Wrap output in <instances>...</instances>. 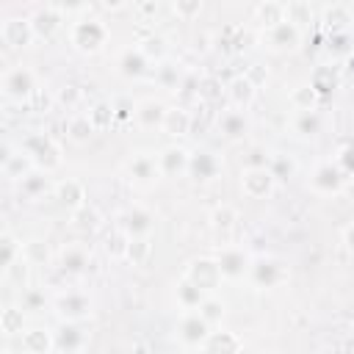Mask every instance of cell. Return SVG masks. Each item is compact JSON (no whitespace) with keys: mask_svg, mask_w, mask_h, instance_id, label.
I'll return each instance as SVG.
<instances>
[{"mask_svg":"<svg viewBox=\"0 0 354 354\" xmlns=\"http://www.w3.org/2000/svg\"><path fill=\"white\" fill-rule=\"evenodd\" d=\"M108 36H111L108 25L97 17H83V19H75L69 25V44L83 55L100 53L108 44Z\"/></svg>","mask_w":354,"mask_h":354,"instance_id":"cell-1","label":"cell"},{"mask_svg":"<svg viewBox=\"0 0 354 354\" xmlns=\"http://www.w3.org/2000/svg\"><path fill=\"white\" fill-rule=\"evenodd\" d=\"M19 149L33 160V166L39 171H47V174L55 171L61 166V160H64L61 144L53 136H47V133H28V136H22Z\"/></svg>","mask_w":354,"mask_h":354,"instance_id":"cell-2","label":"cell"},{"mask_svg":"<svg viewBox=\"0 0 354 354\" xmlns=\"http://www.w3.org/2000/svg\"><path fill=\"white\" fill-rule=\"evenodd\" d=\"M0 91L8 102H17V105H28L33 100V94L39 91L36 86V75L28 69V66H8L0 77Z\"/></svg>","mask_w":354,"mask_h":354,"instance_id":"cell-3","label":"cell"},{"mask_svg":"<svg viewBox=\"0 0 354 354\" xmlns=\"http://www.w3.org/2000/svg\"><path fill=\"white\" fill-rule=\"evenodd\" d=\"M252 254L241 246V243H221L218 252H216V263H218V271L227 282H241L243 277H249L252 271Z\"/></svg>","mask_w":354,"mask_h":354,"instance_id":"cell-4","label":"cell"},{"mask_svg":"<svg viewBox=\"0 0 354 354\" xmlns=\"http://www.w3.org/2000/svg\"><path fill=\"white\" fill-rule=\"evenodd\" d=\"M53 313L64 324H80L94 313V301L83 290H64V293H58L53 299Z\"/></svg>","mask_w":354,"mask_h":354,"instance_id":"cell-5","label":"cell"},{"mask_svg":"<svg viewBox=\"0 0 354 354\" xmlns=\"http://www.w3.org/2000/svg\"><path fill=\"white\" fill-rule=\"evenodd\" d=\"M263 47L274 55H288L301 47V30L290 22H279L268 30H263Z\"/></svg>","mask_w":354,"mask_h":354,"instance_id":"cell-6","label":"cell"},{"mask_svg":"<svg viewBox=\"0 0 354 354\" xmlns=\"http://www.w3.org/2000/svg\"><path fill=\"white\" fill-rule=\"evenodd\" d=\"M116 227L127 235V238H152V230H155V213L141 207V205H133L127 210H122L116 216Z\"/></svg>","mask_w":354,"mask_h":354,"instance_id":"cell-7","label":"cell"},{"mask_svg":"<svg viewBox=\"0 0 354 354\" xmlns=\"http://www.w3.org/2000/svg\"><path fill=\"white\" fill-rule=\"evenodd\" d=\"M183 277H188L196 288H202L207 296L224 282V277H221V271H218V263H216V257H194L188 266H185V274Z\"/></svg>","mask_w":354,"mask_h":354,"instance_id":"cell-8","label":"cell"},{"mask_svg":"<svg viewBox=\"0 0 354 354\" xmlns=\"http://www.w3.org/2000/svg\"><path fill=\"white\" fill-rule=\"evenodd\" d=\"M213 326L199 315V313H183L177 321V340L185 348H202L205 340L210 337Z\"/></svg>","mask_w":354,"mask_h":354,"instance_id":"cell-9","label":"cell"},{"mask_svg":"<svg viewBox=\"0 0 354 354\" xmlns=\"http://www.w3.org/2000/svg\"><path fill=\"white\" fill-rule=\"evenodd\" d=\"M274 185H277V180L268 171V166H246L241 171V194L246 199H266V196H271Z\"/></svg>","mask_w":354,"mask_h":354,"instance_id":"cell-10","label":"cell"},{"mask_svg":"<svg viewBox=\"0 0 354 354\" xmlns=\"http://www.w3.org/2000/svg\"><path fill=\"white\" fill-rule=\"evenodd\" d=\"M127 177L136 188H149L160 180V166H158V155H149V152H136L130 160H127Z\"/></svg>","mask_w":354,"mask_h":354,"instance_id":"cell-11","label":"cell"},{"mask_svg":"<svg viewBox=\"0 0 354 354\" xmlns=\"http://www.w3.org/2000/svg\"><path fill=\"white\" fill-rule=\"evenodd\" d=\"M249 279L257 285V288H277L288 279V268L277 260V257H254L252 260V271H249Z\"/></svg>","mask_w":354,"mask_h":354,"instance_id":"cell-12","label":"cell"},{"mask_svg":"<svg viewBox=\"0 0 354 354\" xmlns=\"http://www.w3.org/2000/svg\"><path fill=\"white\" fill-rule=\"evenodd\" d=\"M343 185H346V177L340 174V169L335 166V160L318 163L313 169V174H310V188L315 194H321V196H335V194L343 191Z\"/></svg>","mask_w":354,"mask_h":354,"instance_id":"cell-13","label":"cell"},{"mask_svg":"<svg viewBox=\"0 0 354 354\" xmlns=\"http://www.w3.org/2000/svg\"><path fill=\"white\" fill-rule=\"evenodd\" d=\"M0 39H3V44L11 47V50H25V47H30V41L36 39L33 25H30V17H8V19H3V25H0Z\"/></svg>","mask_w":354,"mask_h":354,"instance_id":"cell-14","label":"cell"},{"mask_svg":"<svg viewBox=\"0 0 354 354\" xmlns=\"http://www.w3.org/2000/svg\"><path fill=\"white\" fill-rule=\"evenodd\" d=\"M61 22H64V6L44 3V6H39V8L30 14V25H33L36 39H53L55 30L61 28Z\"/></svg>","mask_w":354,"mask_h":354,"instance_id":"cell-15","label":"cell"},{"mask_svg":"<svg viewBox=\"0 0 354 354\" xmlns=\"http://www.w3.org/2000/svg\"><path fill=\"white\" fill-rule=\"evenodd\" d=\"M158 166H160V177H183V174H188L191 152L180 144H169V147L160 149Z\"/></svg>","mask_w":354,"mask_h":354,"instance_id":"cell-16","label":"cell"},{"mask_svg":"<svg viewBox=\"0 0 354 354\" xmlns=\"http://www.w3.org/2000/svg\"><path fill=\"white\" fill-rule=\"evenodd\" d=\"M191 130H194V113L185 105H169V111L163 116V124H160V133L169 136V138H183Z\"/></svg>","mask_w":354,"mask_h":354,"instance_id":"cell-17","label":"cell"},{"mask_svg":"<svg viewBox=\"0 0 354 354\" xmlns=\"http://www.w3.org/2000/svg\"><path fill=\"white\" fill-rule=\"evenodd\" d=\"M188 174L196 180V183H210L221 174V160L216 152L210 149H199V152H191V166H188Z\"/></svg>","mask_w":354,"mask_h":354,"instance_id":"cell-18","label":"cell"},{"mask_svg":"<svg viewBox=\"0 0 354 354\" xmlns=\"http://www.w3.org/2000/svg\"><path fill=\"white\" fill-rule=\"evenodd\" d=\"M235 227H238V210H235L230 202H221V205H216V207L210 210V230H213L224 243H232L230 238H232ZM218 246H221V243H218Z\"/></svg>","mask_w":354,"mask_h":354,"instance_id":"cell-19","label":"cell"},{"mask_svg":"<svg viewBox=\"0 0 354 354\" xmlns=\"http://www.w3.org/2000/svg\"><path fill=\"white\" fill-rule=\"evenodd\" d=\"M88 263H91V252H88L83 243H66V246L58 252V268H61L64 274L77 277V274H83V271L88 268Z\"/></svg>","mask_w":354,"mask_h":354,"instance_id":"cell-20","label":"cell"},{"mask_svg":"<svg viewBox=\"0 0 354 354\" xmlns=\"http://www.w3.org/2000/svg\"><path fill=\"white\" fill-rule=\"evenodd\" d=\"M216 124H218V133H221L227 141H238V138H243V136L249 133V127H252L246 111H238V108H227V111H221V116H218Z\"/></svg>","mask_w":354,"mask_h":354,"instance_id":"cell-21","label":"cell"},{"mask_svg":"<svg viewBox=\"0 0 354 354\" xmlns=\"http://www.w3.org/2000/svg\"><path fill=\"white\" fill-rule=\"evenodd\" d=\"M0 169H3V177L6 180H11V183H22L36 166H33V160L22 152V149H17V152H11L8 147L3 149V160H0Z\"/></svg>","mask_w":354,"mask_h":354,"instance_id":"cell-22","label":"cell"},{"mask_svg":"<svg viewBox=\"0 0 354 354\" xmlns=\"http://www.w3.org/2000/svg\"><path fill=\"white\" fill-rule=\"evenodd\" d=\"M257 97V86L246 77V75H235L230 83H227V102L230 108H238V111H246Z\"/></svg>","mask_w":354,"mask_h":354,"instance_id":"cell-23","label":"cell"},{"mask_svg":"<svg viewBox=\"0 0 354 354\" xmlns=\"http://www.w3.org/2000/svg\"><path fill=\"white\" fill-rule=\"evenodd\" d=\"M199 351L202 354H241L243 351V340L230 329H213Z\"/></svg>","mask_w":354,"mask_h":354,"instance_id":"cell-24","label":"cell"},{"mask_svg":"<svg viewBox=\"0 0 354 354\" xmlns=\"http://www.w3.org/2000/svg\"><path fill=\"white\" fill-rule=\"evenodd\" d=\"M166 111H169V105H166L163 100L147 97V100H141V102L136 105V122H138L144 130H155V127L160 130Z\"/></svg>","mask_w":354,"mask_h":354,"instance_id":"cell-25","label":"cell"},{"mask_svg":"<svg viewBox=\"0 0 354 354\" xmlns=\"http://www.w3.org/2000/svg\"><path fill=\"white\" fill-rule=\"evenodd\" d=\"M205 299H207V293L202 288H196L188 277H180L177 279V285H174V301H177L180 313H196Z\"/></svg>","mask_w":354,"mask_h":354,"instance_id":"cell-26","label":"cell"},{"mask_svg":"<svg viewBox=\"0 0 354 354\" xmlns=\"http://www.w3.org/2000/svg\"><path fill=\"white\" fill-rule=\"evenodd\" d=\"M22 340V351L25 354H50L55 348V332L44 329V326H30L19 335Z\"/></svg>","mask_w":354,"mask_h":354,"instance_id":"cell-27","label":"cell"},{"mask_svg":"<svg viewBox=\"0 0 354 354\" xmlns=\"http://www.w3.org/2000/svg\"><path fill=\"white\" fill-rule=\"evenodd\" d=\"M55 199H58L61 207H66L69 213H75V210H80L86 205V188H83L80 180L66 177V180H61L55 185Z\"/></svg>","mask_w":354,"mask_h":354,"instance_id":"cell-28","label":"cell"},{"mask_svg":"<svg viewBox=\"0 0 354 354\" xmlns=\"http://www.w3.org/2000/svg\"><path fill=\"white\" fill-rule=\"evenodd\" d=\"M149 69H152V61L144 55L141 47H130V50H124V53L119 55V72H122L124 77H130V80L144 77Z\"/></svg>","mask_w":354,"mask_h":354,"instance_id":"cell-29","label":"cell"},{"mask_svg":"<svg viewBox=\"0 0 354 354\" xmlns=\"http://www.w3.org/2000/svg\"><path fill=\"white\" fill-rule=\"evenodd\" d=\"M55 348L64 354H80L86 348V332L80 329V324H64L55 332Z\"/></svg>","mask_w":354,"mask_h":354,"instance_id":"cell-30","label":"cell"},{"mask_svg":"<svg viewBox=\"0 0 354 354\" xmlns=\"http://www.w3.org/2000/svg\"><path fill=\"white\" fill-rule=\"evenodd\" d=\"M64 130H66V138H69L72 144H88V141L94 138V133H97V127H94V122L88 119V113H72V116L66 119Z\"/></svg>","mask_w":354,"mask_h":354,"instance_id":"cell-31","label":"cell"},{"mask_svg":"<svg viewBox=\"0 0 354 354\" xmlns=\"http://www.w3.org/2000/svg\"><path fill=\"white\" fill-rule=\"evenodd\" d=\"M69 224H72L75 232H80V235H91V232H97V230L102 227V213H100L94 205L86 202L80 210H75V213L69 216Z\"/></svg>","mask_w":354,"mask_h":354,"instance_id":"cell-32","label":"cell"},{"mask_svg":"<svg viewBox=\"0 0 354 354\" xmlns=\"http://www.w3.org/2000/svg\"><path fill=\"white\" fill-rule=\"evenodd\" d=\"M254 22H260L263 30L285 22V3H277V0H266V3H257L254 6Z\"/></svg>","mask_w":354,"mask_h":354,"instance_id":"cell-33","label":"cell"},{"mask_svg":"<svg viewBox=\"0 0 354 354\" xmlns=\"http://www.w3.org/2000/svg\"><path fill=\"white\" fill-rule=\"evenodd\" d=\"M221 97H227V83H221V77H216V75H202L199 88H196V100L202 105H213Z\"/></svg>","mask_w":354,"mask_h":354,"instance_id":"cell-34","label":"cell"},{"mask_svg":"<svg viewBox=\"0 0 354 354\" xmlns=\"http://www.w3.org/2000/svg\"><path fill=\"white\" fill-rule=\"evenodd\" d=\"M290 124H293V133H299L301 138H313V136L321 133L324 119H321L318 111H296V116H293Z\"/></svg>","mask_w":354,"mask_h":354,"instance_id":"cell-35","label":"cell"},{"mask_svg":"<svg viewBox=\"0 0 354 354\" xmlns=\"http://www.w3.org/2000/svg\"><path fill=\"white\" fill-rule=\"evenodd\" d=\"M19 185V194L25 196V199H39V196H44L47 191H50V177H47V171H39V169H33L22 183H17Z\"/></svg>","mask_w":354,"mask_h":354,"instance_id":"cell-36","label":"cell"},{"mask_svg":"<svg viewBox=\"0 0 354 354\" xmlns=\"http://www.w3.org/2000/svg\"><path fill=\"white\" fill-rule=\"evenodd\" d=\"M22 249H25V243L11 230H3V235H0V263H3V271L11 268L22 257Z\"/></svg>","mask_w":354,"mask_h":354,"instance_id":"cell-37","label":"cell"},{"mask_svg":"<svg viewBox=\"0 0 354 354\" xmlns=\"http://www.w3.org/2000/svg\"><path fill=\"white\" fill-rule=\"evenodd\" d=\"M313 6L310 3H304V0H290V3H285V22H290V25H296L299 30H304L310 22H313Z\"/></svg>","mask_w":354,"mask_h":354,"instance_id":"cell-38","label":"cell"},{"mask_svg":"<svg viewBox=\"0 0 354 354\" xmlns=\"http://www.w3.org/2000/svg\"><path fill=\"white\" fill-rule=\"evenodd\" d=\"M152 257V238H130L124 260L133 266H147Z\"/></svg>","mask_w":354,"mask_h":354,"instance_id":"cell-39","label":"cell"},{"mask_svg":"<svg viewBox=\"0 0 354 354\" xmlns=\"http://www.w3.org/2000/svg\"><path fill=\"white\" fill-rule=\"evenodd\" d=\"M318 91L310 86V83H301V86H296L293 91H290V105L296 108V111H315V105H318Z\"/></svg>","mask_w":354,"mask_h":354,"instance_id":"cell-40","label":"cell"},{"mask_svg":"<svg viewBox=\"0 0 354 354\" xmlns=\"http://www.w3.org/2000/svg\"><path fill=\"white\" fill-rule=\"evenodd\" d=\"M196 313H199V315H202V318H205V321H207V324H210V326L216 329V326H221V321H224L227 304H224L221 299H216V296L210 293V296H207V299H205V301L199 304V310H196Z\"/></svg>","mask_w":354,"mask_h":354,"instance_id":"cell-41","label":"cell"},{"mask_svg":"<svg viewBox=\"0 0 354 354\" xmlns=\"http://www.w3.org/2000/svg\"><path fill=\"white\" fill-rule=\"evenodd\" d=\"M0 326H3L6 337L22 335L25 332V313H22V307H6L3 315H0Z\"/></svg>","mask_w":354,"mask_h":354,"instance_id":"cell-42","label":"cell"},{"mask_svg":"<svg viewBox=\"0 0 354 354\" xmlns=\"http://www.w3.org/2000/svg\"><path fill=\"white\" fill-rule=\"evenodd\" d=\"M138 47L144 50V55H147L155 66H158V64H163V61H166V55H169V44H166V39H163V36H158V33H155V36H147Z\"/></svg>","mask_w":354,"mask_h":354,"instance_id":"cell-43","label":"cell"},{"mask_svg":"<svg viewBox=\"0 0 354 354\" xmlns=\"http://www.w3.org/2000/svg\"><path fill=\"white\" fill-rule=\"evenodd\" d=\"M88 119L94 122V127H97V133L100 130H108L113 122H116V113H113V102H94L91 108H88Z\"/></svg>","mask_w":354,"mask_h":354,"instance_id":"cell-44","label":"cell"},{"mask_svg":"<svg viewBox=\"0 0 354 354\" xmlns=\"http://www.w3.org/2000/svg\"><path fill=\"white\" fill-rule=\"evenodd\" d=\"M268 171L274 174L277 183H285L296 174V160L290 155H271L268 158Z\"/></svg>","mask_w":354,"mask_h":354,"instance_id":"cell-45","label":"cell"},{"mask_svg":"<svg viewBox=\"0 0 354 354\" xmlns=\"http://www.w3.org/2000/svg\"><path fill=\"white\" fill-rule=\"evenodd\" d=\"M127 243H130V238H127L119 227H113V230L105 235V254H108L111 260H124Z\"/></svg>","mask_w":354,"mask_h":354,"instance_id":"cell-46","label":"cell"},{"mask_svg":"<svg viewBox=\"0 0 354 354\" xmlns=\"http://www.w3.org/2000/svg\"><path fill=\"white\" fill-rule=\"evenodd\" d=\"M315 91H318V97H324V94H329L335 86H337V75L332 72V66H318L313 75H310V80H307Z\"/></svg>","mask_w":354,"mask_h":354,"instance_id":"cell-47","label":"cell"},{"mask_svg":"<svg viewBox=\"0 0 354 354\" xmlns=\"http://www.w3.org/2000/svg\"><path fill=\"white\" fill-rule=\"evenodd\" d=\"M3 277H6V282H11L14 288H19V290H28L30 285H28V277H30V263L25 260V254L11 266V268H6L3 271Z\"/></svg>","mask_w":354,"mask_h":354,"instance_id":"cell-48","label":"cell"},{"mask_svg":"<svg viewBox=\"0 0 354 354\" xmlns=\"http://www.w3.org/2000/svg\"><path fill=\"white\" fill-rule=\"evenodd\" d=\"M348 22H351V14H348L346 6H329V8L324 11V25H326L332 33H337V30H348V28H346Z\"/></svg>","mask_w":354,"mask_h":354,"instance_id":"cell-49","label":"cell"},{"mask_svg":"<svg viewBox=\"0 0 354 354\" xmlns=\"http://www.w3.org/2000/svg\"><path fill=\"white\" fill-rule=\"evenodd\" d=\"M80 100H83V88L75 86V83H64V86L55 91V105H61V108H66V111H75V108L80 105Z\"/></svg>","mask_w":354,"mask_h":354,"instance_id":"cell-50","label":"cell"},{"mask_svg":"<svg viewBox=\"0 0 354 354\" xmlns=\"http://www.w3.org/2000/svg\"><path fill=\"white\" fill-rule=\"evenodd\" d=\"M22 254H25V260H28L30 266H44V263L50 260V249H47V241H41V238H33V241H28V243H25V249H22Z\"/></svg>","mask_w":354,"mask_h":354,"instance_id":"cell-51","label":"cell"},{"mask_svg":"<svg viewBox=\"0 0 354 354\" xmlns=\"http://www.w3.org/2000/svg\"><path fill=\"white\" fill-rule=\"evenodd\" d=\"M155 80L163 86V88H169V91H177L180 88V72H177V66H171L169 61H163V64H158L155 66Z\"/></svg>","mask_w":354,"mask_h":354,"instance_id":"cell-52","label":"cell"},{"mask_svg":"<svg viewBox=\"0 0 354 354\" xmlns=\"http://www.w3.org/2000/svg\"><path fill=\"white\" fill-rule=\"evenodd\" d=\"M202 0H174L171 3V11L177 14V19H183V22H194L199 14H202Z\"/></svg>","mask_w":354,"mask_h":354,"instance_id":"cell-53","label":"cell"},{"mask_svg":"<svg viewBox=\"0 0 354 354\" xmlns=\"http://www.w3.org/2000/svg\"><path fill=\"white\" fill-rule=\"evenodd\" d=\"M335 166L340 169V174H343L346 180L354 177V144L340 147V152H337V158H335Z\"/></svg>","mask_w":354,"mask_h":354,"instance_id":"cell-54","label":"cell"},{"mask_svg":"<svg viewBox=\"0 0 354 354\" xmlns=\"http://www.w3.org/2000/svg\"><path fill=\"white\" fill-rule=\"evenodd\" d=\"M44 304H47V299H44V290H39V288H28V290H22V296H19V307L22 310H44Z\"/></svg>","mask_w":354,"mask_h":354,"instance_id":"cell-55","label":"cell"},{"mask_svg":"<svg viewBox=\"0 0 354 354\" xmlns=\"http://www.w3.org/2000/svg\"><path fill=\"white\" fill-rule=\"evenodd\" d=\"M329 53L335 55H351V33L348 30H337L329 36Z\"/></svg>","mask_w":354,"mask_h":354,"instance_id":"cell-56","label":"cell"},{"mask_svg":"<svg viewBox=\"0 0 354 354\" xmlns=\"http://www.w3.org/2000/svg\"><path fill=\"white\" fill-rule=\"evenodd\" d=\"M136 105L130 97H116L113 100V113H116V122H133L136 119Z\"/></svg>","mask_w":354,"mask_h":354,"instance_id":"cell-57","label":"cell"},{"mask_svg":"<svg viewBox=\"0 0 354 354\" xmlns=\"http://www.w3.org/2000/svg\"><path fill=\"white\" fill-rule=\"evenodd\" d=\"M55 105V94H50V91H44V88H39L36 94H33V100L28 102V108H44V111H50Z\"/></svg>","mask_w":354,"mask_h":354,"instance_id":"cell-58","label":"cell"},{"mask_svg":"<svg viewBox=\"0 0 354 354\" xmlns=\"http://www.w3.org/2000/svg\"><path fill=\"white\" fill-rule=\"evenodd\" d=\"M343 246L348 254H354V221L348 227H343Z\"/></svg>","mask_w":354,"mask_h":354,"instance_id":"cell-59","label":"cell"},{"mask_svg":"<svg viewBox=\"0 0 354 354\" xmlns=\"http://www.w3.org/2000/svg\"><path fill=\"white\" fill-rule=\"evenodd\" d=\"M105 354H133V348H130V346H124V343H116V346H111Z\"/></svg>","mask_w":354,"mask_h":354,"instance_id":"cell-60","label":"cell"},{"mask_svg":"<svg viewBox=\"0 0 354 354\" xmlns=\"http://www.w3.org/2000/svg\"><path fill=\"white\" fill-rule=\"evenodd\" d=\"M351 332H354V318H351Z\"/></svg>","mask_w":354,"mask_h":354,"instance_id":"cell-61","label":"cell"},{"mask_svg":"<svg viewBox=\"0 0 354 354\" xmlns=\"http://www.w3.org/2000/svg\"><path fill=\"white\" fill-rule=\"evenodd\" d=\"M100 354H105V351H100Z\"/></svg>","mask_w":354,"mask_h":354,"instance_id":"cell-62","label":"cell"}]
</instances>
